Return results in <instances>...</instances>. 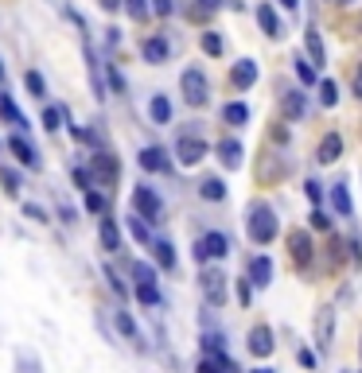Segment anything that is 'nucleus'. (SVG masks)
Instances as JSON below:
<instances>
[{"mask_svg":"<svg viewBox=\"0 0 362 373\" xmlns=\"http://www.w3.org/2000/svg\"><path fill=\"white\" fill-rule=\"evenodd\" d=\"M0 121H8V124H16V129H27V117L16 109V101H12V93L4 90L0 93Z\"/></svg>","mask_w":362,"mask_h":373,"instance_id":"17","label":"nucleus"},{"mask_svg":"<svg viewBox=\"0 0 362 373\" xmlns=\"http://www.w3.org/2000/svg\"><path fill=\"white\" fill-rule=\"evenodd\" d=\"M257 24H261V32L265 35H273V39H280V20H277V12L269 8V4H257Z\"/></svg>","mask_w":362,"mask_h":373,"instance_id":"21","label":"nucleus"},{"mask_svg":"<svg viewBox=\"0 0 362 373\" xmlns=\"http://www.w3.org/2000/svg\"><path fill=\"white\" fill-rule=\"evenodd\" d=\"M331 331H335V319H331V307H323L320 319H316V346L320 350L331 346Z\"/></svg>","mask_w":362,"mask_h":373,"instance_id":"19","label":"nucleus"},{"mask_svg":"<svg viewBox=\"0 0 362 373\" xmlns=\"http://www.w3.org/2000/svg\"><path fill=\"white\" fill-rule=\"evenodd\" d=\"M133 207H136V214L144 218V222H160V214H164V202H160V195L152 191V187H136L133 191Z\"/></svg>","mask_w":362,"mask_h":373,"instance_id":"4","label":"nucleus"},{"mask_svg":"<svg viewBox=\"0 0 362 373\" xmlns=\"http://www.w3.org/2000/svg\"><path fill=\"white\" fill-rule=\"evenodd\" d=\"M129 233H133L141 245H152V233H148V225H144V218L136 214V218H129Z\"/></svg>","mask_w":362,"mask_h":373,"instance_id":"33","label":"nucleus"},{"mask_svg":"<svg viewBox=\"0 0 362 373\" xmlns=\"http://www.w3.org/2000/svg\"><path fill=\"white\" fill-rule=\"evenodd\" d=\"M0 187H4V195H20V175L12 167H0Z\"/></svg>","mask_w":362,"mask_h":373,"instance_id":"35","label":"nucleus"},{"mask_svg":"<svg viewBox=\"0 0 362 373\" xmlns=\"http://www.w3.org/2000/svg\"><path fill=\"white\" fill-rule=\"evenodd\" d=\"M43 129H47V133H59L63 129V109H55V105L43 109Z\"/></svg>","mask_w":362,"mask_h":373,"instance_id":"34","label":"nucleus"},{"mask_svg":"<svg viewBox=\"0 0 362 373\" xmlns=\"http://www.w3.org/2000/svg\"><path fill=\"white\" fill-rule=\"evenodd\" d=\"M110 86H113V93H125V78H121L117 67H110Z\"/></svg>","mask_w":362,"mask_h":373,"instance_id":"47","label":"nucleus"},{"mask_svg":"<svg viewBox=\"0 0 362 373\" xmlns=\"http://www.w3.org/2000/svg\"><path fill=\"white\" fill-rule=\"evenodd\" d=\"M199 195H202L207 202H222V199H226V183H222L219 175H211V179L199 183Z\"/></svg>","mask_w":362,"mask_h":373,"instance_id":"24","label":"nucleus"},{"mask_svg":"<svg viewBox=\"0 0 362 373\" xmlns=\"http://www.w3.org/2000/svg\"><path fill=\"white\" fill-rule=\"evenodd\" d=\"M358 32H362V16H358Z\"/></svg>","mask_w":362,"mask_h":373,"instance_id":"55","label":"nucleus"},{"mask_svg":"<svg viewBox=\"0 0 362 373\" xmlns=\"http://www.w3.org/2000/svg\"><path fill=\"white\" fill-rule=\"evenodd\" d=\"M105 280H110V288H113V292H117V296H125V292H129V288H125V284H121V276H117V273H113V268H105Z\"/></svg>","mask_w":362,"mask_h":373,"instance_id":"46","label":"nucleus"},{"mask_svg":"<svg viewBox=\"0 0 362 373\" xmlns=\"http://www.w3.org/2000/svg\"><path fill=\"white\" fill-rule=\"evenodd\" d=\"M226 253H230V241H226V233H219V230L202 233V237L195 241V261H219V257H226Z\"/></svg>","mask_w":362,"mask_h":373,"instance_id":"3","label":"nucleus"},{"mask_svg":"<svg viewBox=\"0 0 362 373\" xmlns=\"http://www.w3.org/2000/svg\"><path fill=\"white\" fill-rule=\"evenodd\" d=\"M331 207H335L339 218H351V195H347V183H331Z\"/></svg>","mask_w":362,"mask_h":373,"instance_id":"23","label":"nucleus"},{"mask_svg":"<svg viewBox=\"0 0 362 373\" xmlns=\"http://www.w3.org/2000/svg\"><path fill=\"white\" fill-rule=\"evenodd\" d=\"M304 195H308L312 202H320V199H323V187H320L316 179H308V183H304Z\"/></svg>","mask_w":362,"mask_h":373,"instance_id":"44","label":"nucleus"},{"mask_svg":"<svg viewBox=\"0 0 362 373\" xmlns=\"http://www.w3.org/2000/svg\"><path fill=\"white\" fill-rule=\"evenodd\" d=\"M304 109H308V105H304V93L300 90H292V93H285V98H280V113H285L288 121H300Z\"/></svg>","mask_w":362,"mask_h":373,"instance_id":"22","label":"nucleus"},{"mask_svg":"<svg viewBox=\"0 0 362 373\" xmlns=\"http://www.w3.org/2000/svg\"><path fill=\"white\" fill-rule=\"evenodd\" d=\"M296 78H300L304 86H316V67L308 58H296Z\"/></svg>","mask_w":362,"mask_h":373,"instance_id":"36","label":"nucleus"},{"mask_svg":"<svg viewBox=\"0 0 362 373\" xmlns=\"http://www.w3.org/2000/svg\"><path fill=\"white\" fill-rule=\"evenodd\" d=\"M202 156H207V140H202V136H179V144H176V159H179V164L195 167Z\"/></svg>","mask_w":362,"mask_h":373,"instance_id":"8","label":"nucleus"},{"mask_svg":"<svg viewBox=\"0 0 362 373\" xmlns=\"http://www.w3.org/2000/svg\"><path fill=\"white\" fill-rule=\"evenodd\" d=\"M172 8H176L172 0H152V12H156V16H172Z\"/></svg>","mask_w":362,"mask_h":373,"instance_id":"48","label":"nucleus"},{"mask_svg":"<svg viewBox=\"0 0 362 373\" xmlns=\"http://www.w3.org/2000/svg\"><path fill=\"white\" fill-rule=\"evenodd\" d=\"M98 237H101V249H105V253H117L121 249V230H117L113 218H101L98 222Z\"/></svg>","mask_w":362,"mask_h":373,"instance_id":"13","label":"nucleus"},{"mask_svg":"<svg viewBox=\"0 0 362 373\" xmlns=\"http://www.w3.org/2000/svg\"><path fill=\"white\" fill-rule=\"evenodd\" d=\"M273 280V261L269 257H253L250 261V284L253 288H269Z\"/></svg>","mask_w":362,"mask_h":373,"instance_id":"14","label":"nucleus"},{"mask_svg":"<svg viewBox=\"0 0 362 373\" xmlns=\"http://www.w3.org/2000/svg\"><path fill=\"white\" fill-rule=\"evenodd\" d=\"M280 4H285V8H296V4H300V0H280Z\"/></svg>","mask_w":362,"mask_h":373,"instance_id":"53","label":"nucleus"},{"mask_svg":"<svg viewBox=\"0 0 362 373\" xmlns=\"http://www.w3.org/2000/svg\"><path fill=\"white\" fill-rule=\"evenodd\" d=\"M0 78H4V67H0Z\"/></svg>","mask_w":362,"mask_h":373,"instance_id":"56","label":"nucleus"},{"mask_svg":"<svg viewBox=\"0 0 362 373\" xmlns=\"http://www.w3.org/2000/svg\"><path fill=\"white\" fill-rule=\"evenodd\" d=\"M86 63H90V86H93V93H98V98H105V70L98 67V58H93L90 47H86Z\"/></svg>","mask_w":362,"mask_h":373,"instance_id":"27","label":"nucleus"},{"mask_svg":"<svg viewBox=\"0 0 362 373\" xmlns=\"http://www.w3.org/2000/svg\"><path fill=\"white\" fill-rule=\"evenodd\" d=\"M136 164H141L144 171H160V175H168V171H172V159H168V152H164V148H156V144H148V148H141V156H136Z\"/></svg>","mask_w":362,"mask_h":373,"instance_id":"10","label":"nucleus"},{"mask_svg":"<svg viewBox=\"0 0 362 373\" xmlns=\"http://www.w3.org/2000/svg\"><path fill=\"white\" fill-rule=\"evenodd\" d=\"M168 55H172V43L164 39V35H148V39L141 43V58H144V63H152V67L168 63Z\"/></svg>","mask_w":362,"mask_h":373,"instance_id":"9","label":"nucleus"},{"mask_svg":"<svg viewBox=\"0 0 362 373\" xmlns=\"http://www.w3.org/2000/svg\"><path fill=\"white\" fill-rule=\"evenodd\" d=\"M358 354H362V342H358Z\"/></svg>","mask_w":362,"mask_h":373,"instance_id":"57","label":"nucleus"},{"mask_svg":"<svg viewBox=\"0 0 362 373\" xmlns=\"http://www.w3.org/2000/svg\"><path fill=\"white\" fill-rule=\"evenodd\" d=\"M343 156V136L339 133H328L320 140V152H316V159H320V164H335V159Z\"/></svg>","mask_w":362,"mask_h":373,"instance_id":"15","label":"nucleus"},{"mask_svg":"<svg viewBox=\"0 0 362 373\" xmlns=\"http://www.w3.org/2000/svg\"><path fill=\"white\" fill-rule=\"evenodd\" d=\"M133 276H136V284H156V268L144 265V261H136V265H133Z\"/></svg>","mask_w":362,"mask_h":373,"instance_id":"37","label":"nucleus"},{"mask_svg":"<svg viewBox=\"0 0 362 373\" xmlns=\"http://www.w3.org/2000/svg\"><path fill=\"white\" fill-rule=\"evenodd\" d=\"M152 257H156V265H160L164 268V273H172V268H176V249H172V241H152Z\"/></svg>","mask_w":362,"mask_h":373,"instance_id":"20","label":"nucleus"},{"mask_svg":"<svg viewBox=\"0 0 362 373\" xmlns=\"http://www.w3.org/2000/svg\"><path fill=\"white\" fill-rule=\"evenodd\" d=\"M230 82H234V90H250V86L257 82V63H253V58L234 63V70H230Z\"/></svg>","mask_w":362,"mask_h":373,"instance_id":"11","label":"nucleus"},{"mask_svg":"<svg viewBox=\"0 0 362 373\" xmlns=\"http://www.w3.org/2000/svg\"><path fill=\"white\" fill-rule=\"evenodd\" d=\"M273 346H277V342H273L269 327H253V331H250V354L253 358H269Z\"/></svg>","mask_w":362,"mask_h":373,"instance_id":"12","label":"nucleus"},{"mask_svg":"<svg viewBox=\"0 0 362 373\" xmlns=\"http://www.w3.org/2000/svg\"><path fill=\"white\" fill-rule=\"evenodd\" d=\"M312 225L316 230H331V218L323 214V210H312Z\"/></svg>","mask_w":362,"mask_h":373,"instance_id":"49","label":"nucleus"},{"mask_svg":"<svg viewBox=\"0 0 362 373\" xmlns=\"http://www.w3.org/2000/svg\"><path fill=\"white\" fill-rule=\"evenodd\" d=\"M117 331L125 334V339H136V323L125 315V311H117Z\"/></svg>","mask_w":362,"mask_h":373,"instance_id":"41","label":"nucleus"},{"mask_svg":"<svg viewBox=\"0 0 362 373\" xmlns=\"http://www.w3.org/2000/svg\"><path fill=\"white\" fill-rule=\"evenodd\" d=\"M242 156H245V152H242V144H238L234 136H226V140H219V159L230 167V171H234V167H242Z\"/></svg>","mask_w":362,"mask_h":373,"instance_id":"18","label":"nucleus"},{"mask_svg":"<svg viewBox=\"0 0 362 373\" xmlns=\"http://www.w3.org/2000/svg\"><path fill=\"white\" fill-rule=\"evenodd\" d=\"M24 218H32V222H51V218H47V210H43V207H35V202H24Z\"/></svg>","mask_w":362,"mask_h":373,"instance_id":"42","label":"nucleus"},{"mask_svg":"<svg viewBox=\"0 0 362 373\" xmlns=\"http://www.w3.org/2000/svg\"><path fill=\"white\" fill-rule=\"evenodd\" d=\"M219 8H222V0H195V4H191V12H187V16H191L195 24H202V20H211L214 12H219Z\"/></svg>","mask_w":362,"mask_h":373,"instance_id":"28","label":"nucleus"},{"mask_svg":"<svg viewBox=\"0 0 362 373\" xmlns=\"http://www.w3.org/2000/svg\"><path fill=\"white\" fill-rule=\"evenodd\" d=\"M222 121H226V124H245V121H250V109H245L242 101H230V105L222 109Z\"/></svg>","mask_w":362,"mask_h":373,"instance_id":"29","label":"nucleus"},{"mask_svg":"<svg viewBox=\"0 0 362 373\" xmlns=\"http://www.w3.org/2000/svg\"><path fill=\"white\" fill-rule=\"evenodd\" d=\"M328 253H331V265H339V261H343V241L331 237V241H328Z\"/></svg>","mask_w":362,"mask_h":373,"instance_id":"45","label":"nucleus"},{"mask_svg":"<svg viewBox=\"0 0 362 373\" xmlns=\"http://www.w3.org/2000/svg\"><path fill=\"white\" fill-rule=\"evenodd\" d=\"M136 299H141L144 307H160V292H156V284H136Z\"/></svg>","mask_w":362,"mask_h":373,"instance_id":"31","label":"nucleus"},{"mask_svg":"<svg viewBox=\"0 0 362 373\" xmlns=\"http://www.w3.org/2000/svg\"><path fill=\"white\" fill-rule=\"evenodd\" d=\"M148 117H152L156 124H168V121H172V101L164 98V93H156V98L148 101Z\"/></svg>","mask_w":362,"mask_h":373,"instance_id":"25","label":"nucleus"},{"mask_svg":"<svg viewBox=\"0 0 362 373\" xmlns=\"http://www.w3.org/2000/svg\"><path fill=\"white\" fill-rule=\"evenodd\" d=\"M304 43H308V55H312V67H323L328 63V51H323L320 32H304Z\"/></svg>","mask_w":362,"mask_h":373,"instance_id":"26","label":"nucleus"},{"mask_svg":"<svg viewBox=\"0 0 362 373\" xmlns=\"http://www.w3.org/2000/svg\"><path fill=\"white\" fill-rule=\"evenodd\" d=\"M199 284H202V296H207L211 307L226 303V273H222V268H207V273L199 276Z\"/></svg>","mask_w":362,"mask_h":373,"instance_id":"5","label":"nucleus"},{"mask_svg":"<svg viewBox=\"0 0 362 373\" xmlns=\"http://www.w3.org/2000/svg\"><path fill=\"white\" fill-rule=\"evenodd\" d=\"M86 210H90V214H105V195L86 191Z\"/></svg>","mask_w":362,"mask_h":373,"instance_id":"39","label":"nucleus"},{"mask_svg":"<svg viewBox=\"0 0 362 373\" xmlns=\"http://www.w3.org/2000/svg\"><path fill=\"white\" fill-rule=\"evenodd\" d=\"M8 148H12V156H16L24 167H39V152H35L24 136H8Z\"/></svg>","mask_w":362,"mask_h":373,"instance_id":"16","label":"nucleus"},{"mask_svg":"<svg viewBox=\"0 0 362 373\" xmlns=\"http://www.w3.org/2000/svg\"><path fill=\"white\" fill-rule=\"evenodd\" d=\"M117 175H121V167L113 152H93V179H98V187H113Z\"/></svg>","mask_w":362,"mask_h":373,"instance_id":"6","label":"nucleus"},{"mask_svg":"<svg viewBox=\"0 0 362 373\" xmlns=\"http://www.w3.org/2000/svg\"><path fill=\"white\" fill-rule=\"evenodd\" d=\"M245 230H250V241H253V245H269V241L280 233V222H277V214H273L265 202H257V207H250Z\"/></svg>","mask_w":362,"mask_h":373,"instance_id":"1","label":"nucleus"},{"mask_svg":"<svg viewBox=\"0 0 362 373\" xmlns=\"http://www.w3.org/2000/svg\"><path fill=\"white\" fill-rule=\"evenodd\" d=\"M222 47H226V43H222V35H219V32H202V51H207L211 58H219V55H222Z\"/></svg>","mask_w":362,"mask_h":373,"instance_id":"32","label":"nucleus"},{"mask_svg":"<svg viewBox=\"0 0 362 373\" xmlns=\"http://www.w3.org/2000/svg\"><path fill=\"white\" fill-rule=\"evenodd\" d=\"M75 183L82 187V191H90V187H93V175L86 171V167H75Z\"/></svg>","mask_w":362,"mask_h":373,"instance_id":"43","label":"nucleus"},{"mask_svg":"<svg viewBox=\"0 0 362 373\" xmlns=\"http://www.w3.org/2000/svg\"><path fill=\"white\" fill-rule=\"evenodd\" d=\"M121 4L129 8V16H133V20H144V16H148V0H121Z\"/></svg>","mask_w":362,"mask_h":373,"instance_id":"40","label":"nucleus"},{"mask_svg":"<svg viewBox=\"0 0 362 373\" xmlns=\"http://www.w3.org/2000/svg\"><path fill=\"white\" fill-rule=\"evenodd\" d=\"M98 4H101L105 12H117V8H121V0H98Z\"/></svg>","mask_w":362,"mask_h":373,"instance_id":"52","label":"nucleus"},{"mask_svg":"<svg viewBox=\"0 0 362 373\" xmlns=\"http://www.w3.org/2000/svg\"><path fill=\"white\" fill-rule=\"evenodd\" d=\"M296 358H300V365H304V369H312V365H316V354H312V350H300Z\"/></svg>","mask_w":362,"mask_h":373,"instance_id":"50","label":"nucleus"},{"mask_svg":"<svg viewBox=\"0 0 362 373\" xmlns=\"http://www.w3.org/2000/svg\"><path fill=\"white\" fill-rule=\"evenodd\" d=\"M179 90H183V101H187V105H195V109H202V105H207V98H211V82H207V74L195 70V67L179 74Z\"/></svg>","mask_w":362,"mask_h":373,"instance_id":"2","label":"nucleus"},{"mask_svg":"<svg viewBox=\"0 0 362 373\" xmlns=\"http://www.w3.org/2000/svg\"><path fill=\"white\" fill-rule=\"evenodd\" d=\"M288 253H292L296 265H312L316 245H312V237H308V230H288Z\"/></svg>","mask_w":362,"mask_h":373,"instance_id":"7","label":"nucleus"},{"mask_svg":"<svg viewBox=\"0 0 362 373\" xmlns=\"http://www.w3.org/2000/svg\"><path fill=\"white\" fill-rule=\"evenodd\" d=\"M253 373H273V369H253Z\"/></svg>","mask_w":362,"mask_h":373,"instance_id":"54","label":"nucleus"},{"mask_svg":"<svg viewBox=\"0 0 362 373\" xmlns=\"http://www.w3.org/2000/svg\"><path fill=\"white\" fill-rule=\"evenodd\" d=\"M24 86H27V93H32V98H43V93H47V82H43L39 70H27V74H24Z\"/></svg>","mask_w":362,"mask_h":373,"instance_id":"30","label":"nucleus"},{"mask_svg":"<svg viewBox=\"0 0 362 373\" xmlns=\"http://www.w3.org/2000/svg\"><path fill=\"white\" fill-rule=\"evenodd\" d=\"M320 101H323V105H339V86L335 82H320Z\"/></svg>","mask_w":362,"mask_h":373,"instance_id":"38","label":"nucleus"},{"mask_svg":"<svg viewBox=\"0 0 362 373\" xmlns=\"http://www.w3.org/2000/svg\"><path fill=\"white\" fill-rule=\"evenodd\" d=\"M351 86H354V98H358V101H362V67H358V70H354V82H351Z\"/></svg>","mask_w":362,"mask_h":373,"instance_id":"51","label":"nucleus"}]
</instances>
